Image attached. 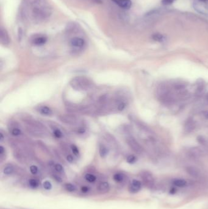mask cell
Returning <instances> with one entry per match:
<instances>
[{
	"mask_svg": "<svg viewBox=\"0 0 208 209\" xmlns=\"http://www.w3.org/2000/svg\"><path fill=\"white\" fill-rule=\"evenodd\" d=\"M27 15L35 21H42L48 18L51 10L46 0H25Z\"/></svg>",
	"mask_w": 208,
	"mask_h": 209,
	"instance_id": "6da1fadb",
	"label": "cell"
},
{
	"mask_svg": "<svg viewBox=\"0 0 208 209\" xmlns=\"http://www.w3.org/2000/svg\"><path fill=\"white\" fill-rule=\"evenodd\" d=\"M73 88L76 90H87L93 86V83L91 80L83 77L74 78L70 82Z\"/></svg>",
	"mask_w": 208,
	"mask_h": 209,
	"instance_id": "7a4b0ae2",
	"label": "cell"
},
{
	"mask_svg": "<svg viewBox=\"0 0 208 209\" xmlns=\"http://www.w3.org/2000/svg\"><path fill=\"white\" fill-rule=\"evenodd\" d=\"M59 119L67 125H76L79 121L78 117L73 114H61L59 116Z\"/></svg>",
	"mask_w": 208,
	"mask_h": 209,
	"instance_id": "3957f363",
	"label": "cell"
},
{
	"mask_svg": "<svg viewBox=\"0 0 208 209\" xmlns=\"http://www.w3.org/2000/svg\"><path fill=\"white\" fill-rule=\"evenodd\" d=\"M126 141L128 146L131 147L132 151L136 153H140L142 152V146H140V144L136 140L135 138L130 136L127 138Z\"/></svg>",
	"mask_w": 208,
	"mask_h": 209,
	"instance_id": "277c9868",
	"label": "cell"
},
{
	"mask_svg": "<svg viewBox=\"0 0 208 209\" xmlns=\"http://www.w3.org/2000/svg\"><path fill=\"white\" fill-rule=\"evenodd\" d=\"M117 6L124 9H129L132 6L131 0H112Z\"/></svg>",
	"mask_w": 208,
	"mask_h": 209,
	"instance_id": "5b68a950",
	"label": "cell"
},
{
	"mask_svg": "<svg viewBox=\"0 0 208 209\" xmlns=\"http://www.w3.org/2000/svg\"><path fill=\"white\" fill-rule=\"evenodd\" d=\"M70 45L76 48H81L85 45V40L79 37H74L70 40Z\"/></svg>",
	"mask_w": 208,
	"mask_h": 209,
	"instance_id": "8992f818",
	"label": "cell"
},
{
	"mask_svg": "<svg viewBox=\"0 0 208 209\" xmlns=\"http://www.w3.org/2000/svg\"><path fill=\"white\" fill-rule=\"evenodd\" d=\"M0 39L1 44L3 45H8L9 43V37L7 31L3 28H1L0 30Z\"/></svg>",
	"mask_w": 208,
	"mask_h": 209,
	"instance_id": "52a82bcc",
	"label": "cell"
},
{
	"mask_svg": "<svg viewBox=\"0 0 208 209\" xmlns=\"http://www.w3.org/2000/svg\"><path fill=\"white\" fill-rule=\"evenodd\" d=\"M47 41V37L44 36H37L33 39V42L34 45H42L45 44Z\"/></svg>",
	"mask_w": 208,
	"mask_h": 209,
	"instance_id": "ba28073f",
	"label": "cell"
},
{
	"mask_svg": "<svg viewBox=\"0 0 208 209\" xmlns=\"http://www.w3.org/2000/svg\"><path fill=\"white\" fill-rule=\"evenodd\" d=\"M141 188L140 182L137 180H133L131 185V190L132 192H137Z\"/></svg>",
	"mask_w": 208,
	"mask_h": 209,
	"instance_id": "9c48e42d",
	"label": "cell"
},
{
	"mask_svg": "<svg viewBox=\"0 0 208 209\" xmlns=\"http://www.w3.org/2000/svg\"><path fill=\"white\" fill-rule=\"evenodd\" d=\"M39 112L41 114L45 116H50L53 113L52 110L49 108V107L46 106L41 107V108L39 109Z\"/></svg>",
	"mask_w": 208,
	"mask_h": 209,
	"instance_id": "30bf717a",
	"label": "cell"
},
{
	"mask_svg": "<svg viewBox=\"0 0 208 209\" xmlns=\"http://www.w3.org/2000/svg\"><path fill=\"white\" fill-rule=\"evenodd\" d=\"M99 152H100V155L101 157L104 158L107 156V155L108 154V152H109V151H108V148L106 146H104V145H100Z\"/></svg>",
	"mask_w": 208,
	"mask_h": 209,
	"instance_id": "8fae6325",
	"label": "cell"
},
{
	"mask_svg": "<svg viewBox=\"0 0 208 209\" xmlns=\"http://www.w3.org/2000/svg\"><path fill=\"white\" fill-rule=\"evenodd\" d=\"M98 190L100 191H103V192L108 191L109 190V183H108V182H102V183H101L99 185Z\"/></svg>",
	"mask_w": 208,
	"mask_h": 209,
	"instance_id": "7c38bea8",
	"label": "cell"
},
{
	"mask_svg": "<svg viewBox=\"0 0 208 209\" xmlns=\"http://www.w3.org/2000/svg\"><path fill=\"white\" fill-rule=\"evenodd\" d=\"M173 184L176 186L178 187H184L186 185L187 182L185 180L183 179H175L173 180Z\"/></svg>",
	"mask_w": 208,
	"mask_h": 209,
	"instance_id": "4fadbf2b",
	"label": "cell"
},
{
	"mask_svg": "<svg viewBox=\"0 0 208 209\" xmlns=\"http://www.w3.org/2000/svg\"><path fill=\"white\" fill-rule=\"evenodd\" d=\"M152 39L157 42H162L164 40V37L161 34L156 33L152 36Z\"/></svg>",
	"mask_w": 208,
	"mask_h": 209,
	"instance_id": "5bb4252c",
	"label": "cell"
},
{
	"mask_svg": "<svg viewBox=\"0 0 208 209\" xmlns=\"http://www.w3.org/2000/svg\"><path fill=\"white\" fill-rule=\"evenodd\" d=\"M14 167L12 166H7L6 167H5L3 169V173L4 174L6 175H10L11 174L14 172Z\"/></svg>",
	"mask_w": 208,
	"mask_h": 209,
	"instance_id": "9a60e30c",
	"label": "cell"
},
{
	"mask_svg": "<svg viewBox=\"0 0 208 209\" xmlns=\"http://www.w3.org/2000/svg\"><path fill=\"white\" fill-rule=\"evenodd\" d=\"M113 179L117 182H121L124 179V175L120 173H117L114 175Z\"/></svg>",
	"mask_w": 208,
	"mask_h": 209,
	"instance_id": "2e32d148",
	"label": "cell"
},
{
	"mask_svg": "<svg viewBox=\"0 0 208 209\" xmlns=\"http://www.w3.org/2000/svg\"><path fill=\"white\" fill-rule=\"evenodd\" d=\"M85 179H86V180L89 182H90V183H93V182H94L95 180H96V177L92 174H87L86 175H85Z\"/></svg>",
	"mask_w": 208,
	"mask_h": 209,
	"instance_id": "e0dca14e",
	"label": "cell"
},
{
	"mask_svg": "<svg viewBox=\"0 0 208 209\" xmlns=\"http://www.w3.org/2000/svg\"><path fill=\"white\" fill-rule=\"evenodd\" d=\"M65 187V189L70 192H73L76 190V186L72 184H66Z\"/></svg>",
	"mask_w": 208,
	"mask_h": 209,
	"instance_id": "ac0fdd59",
	"label": "cell"
},
{
	"mask_svg": "<svg viewBox=\"0 0 208 209\" xmlns=\"http://www.w3.org/2000/svg\"><path fill=\"white\" fill-rule=\"evenodd\" d=\"M29 185L31 187L33 188H36V187L38 186L39 185V181L36 180V179H31L29 181Z\"/></svg>",
	"mask_w": 208,
	"mask_h": 209,
	"instance_id": "d6986e66",
	"label": "cell"
},
{
	"mask_svg": "<svg viewBox=\"0 0 208 209\" xmlns=\"http://www.w3.org/2000/svg\"><path fill=\"white\" fill-rule=\"evenodd\" d=\"M126 106V102H125L123 101H121L119 103L118 106H117V110L120 111H123L125 109Z\"/></svg>",
	"mask_w": 208,
	"mask_h": 209,
	"instance_id": "ffe728a7",
	"label": "cell"
},
{
	"mask_svg": "<svg viewBox=\"0 0 208 209\" xmlns=\"http://www.w3.org/2000/svg\"><path fill=\"white\" fill-rule=\"evenodd\" d=\"M11 133L13 136H18L22 134V131L18 128H14L11 131Z\"/></svg>",
	"mask_w": 208,
	"mask_h": 209,
	"instance_id": "44dd1931",
	"label": "cell"
},
{
	"mask_svg": "<svg viewBox=\"0 0 208 209\" xmlns=\"http://www.w3.org/2000/svg\"><path fill=\"white\" fill-rule=\"evenodd\" d=\"M126 161L128 163L132 164L136 162V157L134 156V155H130V156L127 157Z\"/></svg>",
	"mask_w": 208,
	"mask_h": 209,
	"instance_id": "7402d4cb",
	"label": "cell"
},
{
	"mask_svg": "<svg viewBox=\"0 0 208 209\" xmlns=\"http://www.w3.org/2000/svg\"><path fill=\"white\" fill-rule=\"evenodd\" d=\"M71 149H72V151L73 154L74 155H76V156H78V155H79V149L77 147V146L74 145V144H72V145L71 146Z\"/></svg>",
	"mask_w": 208,
	"mask_h": 209,
	"instance_id": "603a6c76",
	"label": "cell"
},
{
	"mask_svg": "<svg viewBox=\"0 0 208 209\" xmlns=\"http://www.w3.org/2000/svg\"><path fill=\"white\" fill-rule=\"evenodd\" d=\"M53 134H54L55 136L58 139L61 138L62 137V133L61 132V131L60 130L57 129V128L54 130V132H53Z\"/></svg>",
	"mask_w": 208,
	"mask_h": 209,
	"instance_id": "cb8c5ba5",
	"label": "cell"
},
{
	"mask_svg": "<svg viewBox=\"0 0 208 209\" xmlns=\"http://www.w3.org/2000/svg\"><path fill=\"white\" fill-rule=\"evenodd\" d=\"M43 186L44 187V188L46 190H50L52 188V185L51 184V182L49 181H45L44 182L43 184Z\"/></svg>",
	"mask_w": 208,
	"mask_h": 209,
	"instance_id": "d4e9b609",
	"label": "cell"
},
{
	"mask_svg": "<svg viewBox=\"0 0 208 209\" xmlns=\"http://www.w3.org/2000/svg\"><path fill=\"white\" fill-rule=\"evenodd\" d=\"M30 171L33 174H36L38 172V168L35 165H32L30 167Z\"/></svg>",
	"mask_w": 208,
	"mask_h": 209,
	"instance_id": "484cf974",
	"label": "cell"
},
{
	"mask_svg": "<svg viewBox=\"0 0 208 209\" xmlns=\"http://www.w3.org/2000/svg\"><path fill=\"white\" fill-rule=\"evenodd\" d=\"M55 169L59 173H61L63 171V168L61 164H56L55 166Z\"/></svg>",
	"mask_w": 208,
	"mask_h": 209,
	"instance_id": "4316f807",
	"label": "cell"
},
{
	"mask_svg": "<svg viewBox=\"0 0 208 209\" xmlns=\"http://www.w3.org/2000/svg\"><path fill=\"white\" fill-rule=\"evenodd\" d=\"M175 0H162V3L165 5H169L172 4Z\"/></svg>",
	"mask_w": 208,
	"mask_h": 209,
	"instance_id": "83f0119b",
	"label": "cell"
},
{
	"mask_svg": "<svg viewBox=\"0 0 208 209\" xmlns=\"http://www.w3.org/2000/svg\"><path fill=\"white\" fill-rule=\"evenodd\" d=\"M67 160L68 161V162L72 163V162H73V157H72V155H67Z\"/></svg>",
	"mask_w": 208,
	"mask_h": 209,
	"instance_id": "f1b7e54d",
	"label": "cell"
},
{
	"mask_svg": "<svg viewBox=\"0 0 208 209\" xmlns=\"http://www.w3.org/2000/svg\"><path fill=\"white\" fill-rule=\"evenodd\" d=\"M89 188H88L87 186H83L81 188V191L83 193H87L89 191Z\"/></svg>",
	"mask_w": 208,
	"mask_h": 209,
	"instance_id": "f546056e",
	"label": "cell"
},
{
	"mask_svg": "<svg viewBox=\"0 0 208 209\" xmlns=\"http://www.w3.org/2000/svg\"><path fill=\"white\" fill-rule=\"evenodd\" d=\"M4 152H5V149L3 147V146H0V155H3Z\"/></svg>",
	"mask_w": 208,
	"mask_h": 209,
	"instance_id": "4dcf8cb0",
	"label": "cell"
},
{
	"mask_svg": "<svg viewBox=\"0 0 208 209\" xmlns=\"http://www.w3.org/2000/svg\"><path fill=\"white\" fill-rule=\"evenodd\" d=\"M4 136H3V133H0V142H3V140H4Z\"/></svg>",
	"mask_w": 208,
	"mask_h": 209,
	"instance_id": "1f68e13d",
	"label": "cell"
},
{
	"mask_svg": "<svg viewBox=\"0 0 208 209\" xmlns=\"http://www.w3.org/2000/svg\"><path fill=\"white\" fill-rule=\"evenodd\" d=\"M199 1H201V2H203V3H207L208 2V0H198Z\"/></svg>",
	"mask_w": 208,
	"mask_h": 209,
	"instance_id": "d6a6232c",
	"label": "cell"
},
{
	"mask_svg": "<svg viewBox=\"0 0 208 209\" xmlns=\"http://www.w3.org/2000/svg\"><path fill=\"white\" fill-rule=\"evenodd\" d=\"M207 101H208V95H207Z\"/></svg>",
	"mask_w": 208,
	"mask_h": 209,
	"instance_id": "836d02e7",
	"label": "cell"
},
{
	"mask_svg": "<svg viewBox=\"0 0 208 209\" xmlns=\"http://www.w3.org/2000/svg\"><path fill=\"white\" fill-rule=\"evenodd\" d=\"M207 117H208V114H207Z\"/></svg>",
	"mask_w": 208,
	"mask_h": 209,
	"instance_id": "e575fe53",
	"label": "cell"
}]
</instances>
